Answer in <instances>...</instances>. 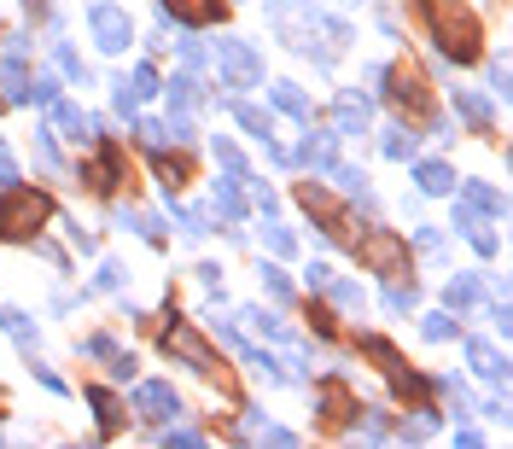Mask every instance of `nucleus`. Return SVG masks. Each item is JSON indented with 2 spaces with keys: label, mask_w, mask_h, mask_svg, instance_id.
Masks as SVG:
<instances>
[{
  "label": "nucleus",
  "mask_w": 513,
  "mask_h": 449,
  "mask_svg": "<svg viewBox=\"0 0 513 449\" xmlns=\"http://www.w3.org/2000/svg\"><path fill=\"white\" fill-rule=\"evenodd\" d=\"M420 6H426V18H432V30H438V47H444L455 65L479 59V24H473V12H467L461 0H420Z\"/></svg>",
  "instance_id": "1"
},
{
  "label": "nucleus",
  "mask_w": 513,
  "mask_h": 449,
  "mask_svg": "<svg viewBox=\"0 0 513 449\" xmlns=\"http://www.w3.org/2000/svg\"><path fill=\"white\" fill-rule=\"evenodd\" d=\"M47 216H53V199L18 187V193H6V199H0V234H6V240H35Z\"/></svg>",
  "instance_id": "2"
},
{
  "label": "nucleus",
  "mask_w": 513,
  "mask_h": 449,
  "mask_svg": "<svg viewBox=\"0 0 513 449\" xmlns=\"http://www.w3.org/2000/svg\"><path fill=\"white\" fill-rule=\"evenodd\" d=\"M350 251L374 269V275H409V257H403V240L391 234V228H362L356 240H350Z\"/></svg>",
  "instance_id": "3"
},
{
  "label": "nucleus",
  "mask_w": 513,
  "mask_h": 449,
  "mask_svg": "<svg viewBox=\"0 0 513 449\" xmlns=\"http://www.w3.org/2000/svg\"><path fill=\"white\" fill-rule=\"evenodd\" d=\"M216 65L228 76V88H257L263 82V53L240 35H216Z\"/></svg>",
  "instance_id": "4"
},
{
  "label": "nucleus",
  "mask_w": 513,
  "mask_h": 449,
  "mask_svg": "<svg viewBox=\"0 0 513 449\" xmlns=\"http://www.w3.org/2000/svg\"><path fill=\"white\" fill-rule=\"evenodd\" d=\"M88 30L100 41V53H123V47L135 41V24H129V12H123L117 0H94V6H88Z\"/></svg>",
  "instance_id": "5"
},
{
  "label": "nucleus",
  "mask_w": 513,
  "mask_h": 449,
  "mask_svg": "<svg viewBox=\"0 0 513 449\" xmlns=\"http://www.w3.org/2000/svg\"><path fill=\"white\" fill-rule=\"evenodd\" d=\"M170 321H175V310H170ZM164 356H175V362L193 368V374H216V350H210L187 321H175L170 333H164Z\"/></svg>",
  "instance_id": "6"
},
{
  "label": "nucleus",
  "mask_w": 513,
  "mask_h": 449,
  "mask_svg": "<svg viewBox=\"0 0 513 449\" xmlns=\"http://www.w3.org/2000/svg\"><path fill=\"white\" fill-rule=\"evenodd\" d=\"M379 82H385L379 94H385V100H397V111H409V117H432V111H438V105H432V94H426V82H420L409 65H403V70L385 65V76H379Z\"/></svg>",
  "instance_id": "7"
},
{
  "label": "nucleus",
  "mask_w": 513,
  "mask_h": 449,
  "mask_svg": "<svg viewBox=\"0 0 513 449\" xmlns=\"http://www.w3.org/2000/svg\"><path fill=\"white\" fill-rule=\"evenodd\" d=\"M368 123H374V105L362 100V94H350V88H344L339 100H333V135L356 140V135H368Z\"/></svg>",
  "instance_id": "8"
},
{
  "label": "nucleus",
  "mask_w": 513,
  "mask_h": 449,
  "mask_svg": "<svg viewBox=\"0 0 513 449\" xmlns=\"http://www.w3.org/2000/svg\"><path fill=\"white\" fill-rule=\"evenodd\" d=\"M135 415H140V420H152V426H164V420L181 415V397H175L164 380H146V385L135 391Z\"/></svg>",
  "instance_id": "9"
},
{
  "label": "nucleus",
  "mask_w": 513,
  "mask_h": 449,
  "mask_svg": "<svg viewBox=\"0 0 513 449\" xmlns=\"http://www.w3.org/2000/svg\"><path fill=\"white\" fill-rule=\"evenodd\" d=\"M455 228L473 240V251H479V257H496V251H502V234H496V222H479V210H473V205L455 210Z\"/></svg>",
  "instance_id": "10"
},
{
  "label": "nucleus",
  "mask_w": 513,
  "mask_h": 449,
  "mask_svg": "<svg viewBox=\"0 0 513 449\" xmlns=\"http://www.w3.org/2000/svg\"><path fill=\"white\" fill-rule=\"evenodd\" d=\"M467 362H473V374L490 380L496 391L508 385V356H502V350H490V339H473V345H467Z\"/></svg>",
  "instance_id": "11"
},
{
  "label": "nucleus",
  "mask_w": 513,
  "mask_h": 449,
  "mask_svg": "<svg viewBox=\"0 0 513 449\" xmlns=\"http://www.w3.org/2000/svg\"><path fill=\"white\" fill-rule=\"evenodd\" d=\"M47 105H53V129L65 140H82V146L94 140V117H88L82 105H70V100H47Z\"/></svg>",
  "instance_id": "12"
},
{
  "label": "nucleus",
  "mask_w": 513,
  "mask_h": 449,
  "mask_svg": "<svg viewBox=\"0 0 513 449\" xmlns=\"http://www.w3.org/2000/svg\"><path fill=\"white\" fill-rule=\"evenodd\" d=\"M339 135H309L304 129V146H298V164H304L309 175H321V170H333L339 164V146H333Z\"/></svg>",
  "instance_id": "13"
},
{
  "label": "nucleus",
  "mask_w": 513,
  "mask_h": 449,
  "mask_svg": "<svg viewBox=\"0 0 513 449\" xmlns=\"http://www.w3.org/2000/svg\"><path fill=\"white\" fill-rule=\"evenodd\" d=\"M484 298V280L479 275H449V286H444V310H473Z\"/></svg>",
  "instance_id": "14"
},
{
  "label": "nucleus",
  "mask_w": 513,
  "mask_h": 449,
  "mask_svg": "<svg viewBox=\"0 0 513 449\" xmlns=\"http://www.w3.org/2000/svg\"><path fill=\"white\" fill-rule=\"evenodd\" d=\"M158 12L175 24H210L216 18V0H158Z\"/></svg>",
  "instance_id": "15"
},
{
  "label": "nucleus",
  "mask_w": 513,
  "mask_h": 449,
  "mask_svg": "<svg viewBox=\"0 0 513 449\" xmlns=\"http://www.w3.org/2000/svg\"><path fill=\"white\" fill-rule=\"evenodd\" d=\"M333 181H339V193L344 199H356V205H374V187H368V175L356 170V164H333Z\"/></svg>",
  "instance_id": "16"
},
{
  "label": "nucleus",
  "mask_w": 513,
  "mask_h": 449,
  "mask_svg": "<svg viewBox=\"0 0 513 449\" xmlns=\"http://www.w3.org/2000/svg\"><path fill=\"white\" fill-rule=\"evenodd\" d=\"M461 205L490 210V216H508V199H502V187H490V181H467V187H461Z\"/></svg>",
  "instance_id": "17"
},
{
  "label": "nucleus",
  "mask_w": 513,
  "mask_h": 449,
  "mask_svg": "<svg viewBox=\"0 0 513 449\" xmlns=\"http://www.w3.org/2000/svg\"><path fill=\"white\" fill-rule=\"evenodd\" d=\"M414 181H420V193H426V199H444L449 187H455V170H449V164H438V158H426V164L414 170Z\"/></svg>",
  "instance_id": "18"
},
{
  "label": "nucleus",
  "mask_w": 513,
  "mask_h": 449,
  "mask_svg": "<svg viewBox=\"0 0 513 449\" xmlns=\"http://www.w3.org/2000/svg\"><path fill=\"white\" fill-rule=\"evenodd\" d=\"M0 82H6V100H12V105H30V70H24V59H18V53H6Z\"/></svg>",
  "instance_id": "19"
},
{
  "label": "nucleus",
  "mask_w": 513,
  "mask_h": 449,
  "mask_svg": "<svg viewBox=\"0 0 513 449\" xmlns=\"http://www.w3.org/2000/svg\"><path fill=\"white\" fill-rule=\"evenodd\" d=\"M216 210H222L228 222H240V216H245V193H240V175H222V181H216Z\"/></svg>",
  "instance_id": "20"
},
{
  "label": "nucleus",
  "mask_w": 513,
  "mask_h": 449,
  "mask_svg": "<svg viewBox=\"0 0 513 449\" xmlns=\"http://www.w3.org/2000/svg\"><path fill=\"white\" fill-rule=\"evenodd\" d=\"M274 105L286 111V117H298V123H309L315 111H309V100H304V88L298 82H274Z\"/></svg>",
  "instance_id": "21"
},
{
  "label": "nucleus",
  "mask_w": 513,
  "mask_h": 449,
  "mask_svg": "<svg viewBox=\"0 0 513 449\" xmlns=\"http://www.w3.org/2000/svg\"><path fill=\"white\" fill-rule=\"evenodd\" d=\"M0 327H6V333H12V339H18L24 350L41 345V327H35V321H30L24 310H0Z\"/></svg>",
  "instance_id": "22"
},
{
  "label": "nucleus",
  "mask_w": 513,
  "mask_h": 449,
  "mask_svg": "<svg viewBox=\"0 0 513 449\" xmlns=\"http://www.w3.org/2000/svg\"><path fill=\"white\" fill-rule=\"evenodd\" d=\"M455 111H461L473 129H490V117H496V111H490V100H484V94H467V88H455Z\"/></svg>",
  "instance_id": "23"
},
{
  "label": "nucleus",
  "mask_w": 513,
  "mask_h": 449,
  "mask_svg": "<svg viewBox=\"0 0 513 449\" xmlns=\"http://www.w3.org/2000/svg\"><path fill=\"white\" fill-rule=\"evenodd\" d=\"M234 117H240V129H245V135H257V140H269V135H274V117L263 111V105L240 100V105H234Z\"/></svg>",
  "instance_id": "24"
},
{
  "label": "nucleus",
  "mask_w": 513,
  "mask_h": 449,
  "mask_svg": "<svg viewBox=\"0 0 513 449\" xmlns=\"http://www.w3.org/2000/svg\"><path fill=\"white\" fill-rule=\"evenodd\" d=\"M344 415H356V409H350V391H344V385H321V420L339 426Z\"/></svg>",
  "instance_id": "25"
},
{
  "label": "nucleus",
  "mask_w": 513,
  "mask_h": 449,
  "mask_svg": "<svg viewBox=\"0 0 513 449\" xmlns=\"http://www.w3.org/2000/svg\"><path fill=\"white\" fill-rule=\"evenodd\" d=\"M158 94H170V111H187V105H199V94H205V88H199L193 76H170Z\"/></svg>",
  "instance_id": "26"
},
{
  "label": "nucleus",
  "mask_w": 513,
  "mask_h": 449,
  "mask_svg": "<svg viewBox=\"0 0 513 449\" xmlns=\"http://www.w3.org/2000/svg\"><path fill=\"white\" fill-rule=\"evenodd\" d=\"M414 304H420V286H414V280H391V286H385V310L409 315Z\"/></svg>",
  "instance_id": "27"
},
{
  "label": "nucleus",
  "mask_w": 513,
  "mask_h": 449,
  "mask_svg": "<svg viewBox=\"0 0 513 449\" xmlns=\"http://www.w3.org/2000/svg\"><path fill=\"white\" fill-rule=\"evenodd\" d=\"M362 356H368V362H379L385 374H403V368H409V362H403L397 350L385 345V339H362Z\"/></svg>",
  "instance_id": "28"
},
{
  "label": "nucleus",
  "mask_w": 513,
  "mask_h": 449,
  "mask_svg": "<svg viewBox=\"0 0 513 449\" xmlns=\"http://www.w3.org/2000/svg\"><path fill=\"white\" fill-rule=\"evenodd\" d=\"M379 146H385V158H397V164H403V158H414V135H409V129H403V123H391V129H385V140H379Z\"/></svg>",
  "instance_id": "29"
},
{
  "label": "nucleus",
  "mask_w": 513,
  "mask_h": 449,
  "mask_svg": "<svg viewBox=\"0 0 513 449\" xmlns=\"http://www.w3.org/2000/svg\"><path fill=\"white\" fill-rule=\"evenodd\" d=\"M263 240H269V251H274V257H292V251H298V240H292V228H280L274 216H263Z\"/></svg>",
  "instance_id": "30"
},
{
  "label": "nucleus",
  "mask_w": 513,
  "mask_h": 449,
  "mask_svg": "<svg viewBox=\"0 0 513 449\" xmlns=\"http://www.w3.org/2000/svg\"><path fill=\"white\" fill-rule=\"evenodd\" d=\"M88 403H94V415H100V426H105V432H111V426L123 420V409H117V397H111L105 385H94V391H88Z\"/></svg>",
  "instance_id": "31"
},
{
  "label": "nucleus",
  "mask_w": 513,
  "mask_h": 449,
  "mask_svg": "<svg viewBox=\"0 0 513 449\" xmlns=\"http://www.w3.org/2000/svg\"><path fill=\"white\" fill-rule=\"evenodd\" d=\"M123 222H129V228H135L140 240L164 245V222H158V216H146V210H123Z\"/></svg>",
  "instance_id": "32"
},
{
  "label": "nucleus",
  "mask_w": 513,
  "mask_h": 449,
  "mask_svg": "<svg viewBox=\"0 0 513 449\" xmlns=\"http://www.w3.org/2000/svg\"><path fill=\"white\" fill-rule=\"evenodd\" d=\"M432 345H444V339H455V310H438V315H426V327H420Z\"/></svg>",
  "instance_id": "33"
},
{
  "label": "nucleus",
  "mask_w": 513,
  "mask_h": 449,
  "mask_svg": "<svg viewBox=\"0 0 513 449\" xmlns=\"http://www.w3.org/2000/svg\"><path fill=\"white\" fill-rule=\"evenodd\" d=\"M88 181H94L100 193H111V187H117V158H111V152H105V158H94V164H88Z\"/></svg>",
  "instance_id": "34"
},
{
  "label": "nucleus",
  "mask_w": 513,
  "mask_h": 449,
  "mask_svg": "<svg viewBox=\"0 0 513 449\" xmlns=\"http://www.w3.org/2000/svg\"><path fill=\"white\" fill-rule=\"evenodd\" d=\"M129 88H135V100H152V94L164 88V76H158V70H152V65H140L135 76H129Z\"/></svg>",
  "instance_id": "35"
},
{
  "label": "nucleus",
  "mask_w": 513,
  "mask_h": 449,
  "mask_svg": "<svg viewBox=\"0 0 513 449\" xmlns=\"http://www.w3.org/2000/svg\"><path fill=\"white\" fill-rule=\"evenodd\" d=\"M135 135L146 140V146H152V152H164V146H170V129H164V123H158V117H140V123H135Z\"/></svg>",
  "instance_id": "36"
},
{
  "label": "nucleus",
  "mask_w": 513,
  "mask_h": 449,
  "mask_svg": "<svg viewBox=\"0 0 513 449\" xmlns=\"http://www.w3.org/2000/svg\"><path fill=\"white\" fill-rule=\"evenodd\" d=\"M216 158H222V170H228V175H251V170H245V158H240V146H234L228 135H216Z\"/></svg>",
  "instance_id": "37"
},
{
  "label": "nucleus",
  "mask_w": 513,
  "mask_h": 449,
  "mask_svg": "<svg viewBox=\"0 0 513 449\" xmlns=\"http://www.w3.org/2000/svg\"><path fill=\"white\" fill-rule=\"evenodd\" d=\"M327 286H333V304L339 310H362V286L356 280H327Z\"/></svg>",
  "instance_id": "38"
},
{
  "label": "nucleus",
  "mask_w": 513,
  "mask_h": 449,
  "mask_svg": "<svg viewBox=\"0 0 513 449\" xmlns=\"http://www.w3.org/2000/svg\"><path fill=\"white\" fill-rule=\"evenodd\" d=\"M111 105H117V117H135V111H140L135 88H129V82H123V76H117V82H111Z\"/></svg>",
  "instance_id": "39"
},
{
  "label": "nucleus",
  "mask_w": 513,
  "mask_h": 449,
  "mask_svg": "<svg viewBox=\"0 0 513 449\" xmlns=\"http://www.w3.org/2000/svg\"><path fill=\"white\" fill-rule=\"evenodd\" d=\"M181 234H187V240H205L210 234V210H181Z\"/></svg>",
  "instance_id": "40"
},
{
  "label": "nucleus",
  "mask_w": 513,
  "mask_h": 449,
  "mask_svg": "<svg viewBox=\"0 0 513 449\" xmlns=\"http://www.w3.org/2000/svg\"><path fill=\"white\" fill-rule=\"evenodd\" d=\"M59 70H65V76H70V82H76V88L88 82V65L76 59V47H59Z\"/></svg>",
  "instance_id": "41"
},
{
  "label": "nucleus",
  "mask_w": 513,
  "mask_h": 449,
  "mask_svg": "<svg viewBox=\"0 0 513 449\" xmlns=\"http://www.w3.org/2000/svg\"><path fill=\"white\" fill-rule=\"evenodd\" d=\"M164 129H170V146H187V140H193V117H187V111H170Z\"/></svg>",
  "instance_id": "42"
},
{
  "label": "nucleus",
  "mask_w": 513,
  "mask_h": 449,
  "mask_svg": "<svg viewBox=\"0 0 513 449\" xmlns=\"http://www.w3.org/2000/svg\"><path fill=\"white\" fill-rule=\"evenodd\" d=\"M181 181H187V164H170V158H158V187H164V193H175Z\"/></svg>",
  "instance_id": "43"
},
{
  "label": "nucleus",
  "mask_w": 513,
  "mask_h": 449,
  "mask_svg": "<svg viewBox=\"0 0 513 449\" xmlns=\"http://www.w3.org/2000/svg\"><path fill=\"white\" fill-rule=\"evenodd\" d=\"M245 356H251V368H257V374H263V380H286V368H280V362H274V356H263V350H245Z\"/></svg>",
  "instance_id": "44"
},
{
  "label": "nucleus",
  "mask_w": 513,
  "mask_h": 449,
  "mask_svg": "<svg viewBox=\"0 0 513 449\" xmlns=\"http://www.w3.org/2000/svg\"><path fill=\"white\" fill-rule=\"evenodd\" d=\"M263 286H269L274 298H292V280H286V269H274V263L263 269Z\"/></svg>",
  "instance_id": "45"
},
{
  "label": "nucleus",
  "mask_w": 513,
  "mask_h": 449,
  "mask_svg": "<svg viewBox=\"0 0 513 449\" xmlns=\"http://www.w3.org/2000/svg\"><path fill=\"white\" fill-rule=\"evenodd\" d=\"M362 432H368V438H385V432H391L385 409H362Z\"/></svg>",
  "instance_id": "46"
},
{
  "label": "nucleus",
  "mask_w": 513,
  "mask_h": 449,
  "mask_svg": "<svg viewBox=\"0 0 513 449\" xmlns=\"http://www.w3.org/2000/svg\"><path fill=\"white\" fill-rule=\"evenodd\" d=\"M123 280H129V269H123V263H100V292H117Z\"/></svg>",
  "instance_id": "47"
},
{
  "label": "nucleus",
  "mask_w": 513,
  "mask_h": 449,
  "mask_svg": "<svg viewBox=\"0 0 513 449\" xmlns=\"http://www.w3.org/2000/svg\"><path fill=\"white\" fill-rule=\"evenodd\" d=\"M257 438H263V444H280V449L298 444V432H286V426H257Z\"/></svg>",
  "instance_id": "48"
},
{
  "label": "nucleus",
  "mask_w": 513,
  "mask_h": 449,
  "mask_svg": "<svg viewBox=\"0 0 513 449\" xmlns=\"http://www.w3.org/2000/svg\"><path fill=\"white\" fill-rule=\"evenodd\" d=\"M164 444H205V432H187V426H170L164 420Z\"/></svg>",
  "instance_id": "49"
},
{
  "label": "nucleus",
  "mask_w": 513,
  "mask_h": 449,
  "mask_svg": "<svg viewBox=\"0 0 513 449\" xmlns=\"http://www.w3.org/2000/svg\"><path fill=\"white\" fill-rule=\"evenodd\" d=\"M490 82H496V100H508V94H513V88H508V82H513V76H508V59H496V65H490Z\"/></svg>",
  "instance_id": "50"
},
{
  "label": "nucleus",
  "mask_w": 513,
  "mask_h": 449,
  "mask_svg": "<svg viewBox=\"0 0 513 449\" xmlns=\"http://www.w3.org/2000/svg\"><path fill=\"white\" fill-rule=\"evenodd\" d=\"M30 100H35V105L59 100V82H53V76H41V82H30Z\"/></svg>",
  "instance_id": "51"
},
{
  "label": "nucleus",
  "mask_w": 513,
  "mask_h": 449,
  "mask_svg": "<svg viewBox=\"0 0 513 449\" xmlns=\"http://www.w3.org/2000/svg\"><path fill=\"white\" fill-rule=\"evenodd\" d=\"M82 350H88V356H100V362H117V345H111L105 333H100V339H88V345H82Z\"/></svg>",
  "instance_id": "52"
},
{
  "label": "nucleus",
  "mask_w": 513,
  "mask_h": 449,
  "mask_svg": "<svg viewBox=\"0 0 513 449\" xmlns=\"http://www.w3.org/2000/svg\"><path fill=\"white\" fill-rule=\"evenodd\" d=\"M414 245H420V251H444V234H438V228H420Z\"/></svg>",
  "instance_id": "53"
},
{
  "label": "nucleus",
  "mask_w": 513,
  "mask_h": 449,
  "mask_svg": "<svg viewBox=\"0 0 513 449\" xmlns=\"http://www.w3.org/2000/svg\"><path fill=\"white\" fill-rule=\"evenodd\" d=\"M490 321H496V333L508 339V327H513V315H508V298H496V310H490Z\"/></svg>",
  "instance_id": "54"
},
{
  "label": "nucleus",
  "mask_w": 513,
  "mask_h": 449,
  "mask_svg": "<svg viewBox=\"0 0 513 449\" xmlns=\"http://www.w3.org/2000/svg\"><path fill=\"white\" fill-rule=\"evenodd\" d=\"M309 321H315V333H339V321H333V315L321 310V304H315V310H309Z\"/></svg>",
  "instance_id": "55"
},
{
  "label": "nucleus",
  "mask_w": 513,
  "mask_h": 449,
  "mask_svg": "<svg viewBox=\"0 0 513 449\" xmlns=\"http://www.w3.org/2000/svg\"><path fill=\"white\" fill-rule=\"evenodd\" d=\"M0 181H18V158L6 152V140H0Z\"/></svg>",
  "instance_id": "56"
},
{
  "label": "nucleus",
  "mask_w": 513,
  "mask_h": 449,
  "mask_svg": "<svg viewBox=\"0 0 513 449\" xmlns=\"http://www.w3.org/2000/svg\"><path fill=\"white\" fill-rule=\"evenodd\" d=\"M327 280H333V269H327V263H309V292H321Z\"/></svg>",
  "instance_id": "57"
},
{
  "label": "nucleus",
  "mask_w": 513,
  "mask_h": 449,
  "mask_svg": "<svg viewBox=\"0 0 513 449\" xmlns=\"http://www.w3.org/2000/svg\"><path fill=\"white\" fill-rule=\"evenodd\" d=\"M199 280H205L210 292H222V269H216V263H205V269H199Z\"/></svg>",
  "instance_id": "58"
}]
</instances>
